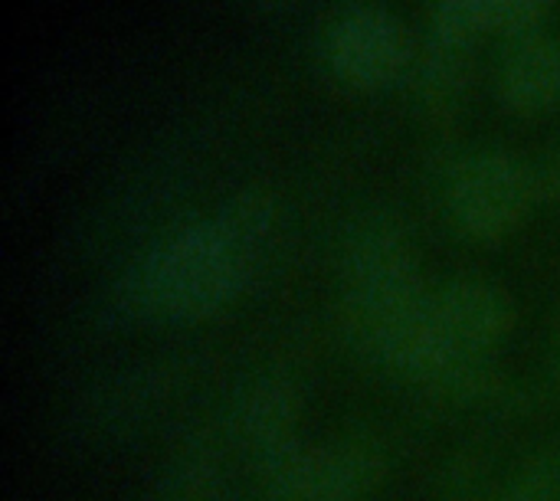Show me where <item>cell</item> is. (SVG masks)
<instances>
[{
    "instance_id": "cell-12",
    "label": "cell",
    "mask_w": 560,
    "mask_h": 501,
    "mask_svg": "<svg viewBox=\"0 0 560 501\" xmlns=\"http://www.w3.org/2000/svg\"><path fill=\"white\" fill-rule=\"evenodd\" d=\"M256 7H262V10H276V7H289V3H295V0H253Z\"/></svg>"
},
{
    "instance_id": "cell-3",
    "label": "cell",
    "mask_w": 560,
    "mask_h": 501,
    "mask_svg": "<svg viewBox=\"0 0 560 501\" xmlns=\"http://www.w3.org/2000/svg\"><path fill=\"white\" fill-rule=\"evenodd\" d=\"M318 56L335 82L358 92H377L410 79L417 43L387 3L345 0L318 30Z\"/></svg>"
},
{
    "instance_id": "cell-1",
    "label": "cell",
    "mask_w": 560,
    "mask_h": 501,
    "mask_svg": "<svg viewBox=\"0 0 560 501\" xmlns=\"http://www.w3.org/2000/svg\"><path fill=\"white\" fill-rule=\"evenodd\" d=\"M276 233L272 194L249 187L210 217L158 240L121 279V305L148 322H197L223 308L256 272Z\"/></svg>"
},
{
    "instance_id": "cell-9",
    "label": "cell",
    "mask_w": 560,
    "mask_h": 501,
    "mask_svg": "<svg viewBox=\"0 0 560 501\" xmlns=\"http://www.w3.org/2000/svg\"><path fill=\"white\" fill-rule=\"evenodd\" d=\"M472 43L423 33V43H417V59L407 79L423 115L450 118L463 105L472 79Z\"/></svg>"
},
{
    "instance_id": "cell-2",
    "label": "cell",
    "mask_w": 560,
    "mask_h": 501,
    "mask_svg": "<svg viewBox=\"0 0 560 501\" xmlns=\"http://www.w3.org/2000/svg\"><path fill=\"white\" fill-rule=\"evenodd\" d=\"M341 282L364 331L427 299L420 259L397 217L371 213L345 240Z\"/></svg>"
},
{
    "instance_id": "cell-10",
    "label": "cell",
    "mask_w": 560,
    "mask_h": 501,
    "mask_svg": "<svg viewBox=\"0 0 560 501\" xmlns=\"http://www.w3.org/2000/svg\"><path fill=\"white\" fill-rule=\"evenodd\" d=\"M236 427L246 446L256 450L266 466L295 446V400L285 384L259 381L236 410Z\"/></svg>"
},
{
    "instance_id": "cell-11",
    "label": "cell",
    "mask_w": 560,
    "mask_h": 501,
    "mask_svg": "<svg viewBox=\"0 0 560 501\" xmlns=\"http://www.w3.org/2000/svg\"><path fill=\"white\" fill-rule=\"evenodd\" d=\"M535 184H538V200H555V203H560V144L548 148V154L538 161Z\"/></svg>"
},
{
    "instance_id": "cell-7",
    "label": "cell",
    "mask_w": 560,
    "mask_h": 501,
    "mask_svg": "<svg viewBox=\"0 0 560 501\" xmlns=\"http://www.w3.org/2000/svg\"><path fill=\"white\" fill-rule=\"evenodd\" d=\"M495 89L509 112L538 115L560 102V36L548 30H532L512 36L499 69Z\"/></svg>"
},
{
    "instance_id": "cell-6",
    "label": "cell",
    "mask_w": 560,
    "mask_h": 501,
    "mask_svg": "<svg viewBox=\"0 0 560 501\" xmlns=\"http://www.w3.org/2000/svg\"><path fill=\"white\" fill-rule=\"evenodd\" d=\"M276 501H358L381 479V459L368 446H289L266 466Z\"/></svg>"
},
{
    "instance_id": "cell-5",
    "label": "cell",
    "mask_w": 560,
    "mask_h": 501,
    "mask_svg": "<svg viewBox=\"0 0 560 501\" xmlns=\"http://www.w3.org/2000/svg\"><path fill=\"white\" fill-rule=\"evenodd\" d=\"M427 308L450 374L463 371L472 361H482L509 338L515 322L505 289L479 276L450 279L443 289L430 292Z\"/></svg>"
},
{
    "instance_id": "cell-8",
    "label": "cell",
    "mask_w": 560,
    "mask_h": 501,
    "mask_svg": "<svg viewBox=\"0 0 560 501\" xmlns=\"http://www.w3.org/2000/svg\"><path fill=\"white\" fill-rule=\"evenodd\" d=\"M555 0H430L427 33L476 43L482 33L522 36L541 30Z\"/></svg>"
},
{
    "instance_id": "cell-4",
    "label": "cell",
    "mask_w": 560,
    "mask_h": 501,
    "mask_svg": "<svg viewBox=\"0 0 560 501\" xmlns=\"http://www.w3.org/2000/svg\"><path fill=\"white\" fill-rule=\"evenodd\" d=\"M538 200L535 167L502 148H479L450 164L443 207L453 226L479 243L515 233Z\"/></svg>"
}]
</instances>
